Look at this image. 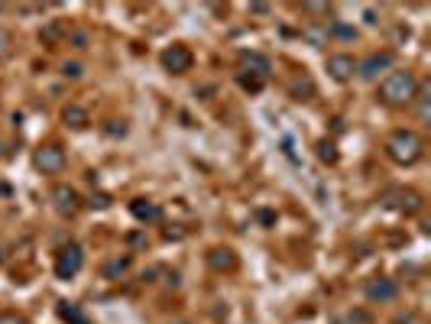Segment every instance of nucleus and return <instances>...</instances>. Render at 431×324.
Wrapping results in <instances>:
<instances>
[{"label": "nucleus", "mask_w": 431, "mask_h": 324, "mask_svg": "<svg viewBox=\"0 0 431 324\" xmlns=\"http://www.w3.org/2000/svg\"><path fill=\"white\" fill-rule=\"evenodd\" d=\"M418 98V78L412 72H389L379 84V101L389 107H409Z\"/></svg>", "instance_id": "obj_1"}, {"label": "nucleus", "mask_w": 431, "mask_h": 324, "mask_svg": "<svg viewBox=\"0 0 431 324\" xmlns=\"http://www.w3.org/2000/svg\"><path fill=\"white\" fill-rule=\"evenodd\" d=\"M425 153V143L415 130H395L393 137L386 139V156L393 159L395 166H415Z\"/></svg>", "instance_id": "obj_2"}, {"label": "nucleus", "mask_w": 431, "mask_h": 324, "mask_svg": "<svg viewBox=\"0 0 431 324\" xmlns=\"http://www.w3.org/2000/svg\"><path fill=\"white\" fill-rule=\"evenodd\" d=\"M383 204L393 208V211H402V214H415L422 208V194L412 192V188H389L383 194Z\"/></svg>", "instance_id": "obj_3"}, {"label": "nucleus", "mask_w": 431, "mask_h": 324, "mask_svg": "<svg viewBox=\"0 0 431 324\" xmlns=\"http://www.w3.org/2000/svg\"><path fill=\"white\" fill-rule=\"evenodd\" d=\"M81 263H85V253H81V247L68 243V247H62V253H58V259H56V276L58 279H72L78 269H81Z\"/></svg>", "instance_id": "obj_4"}, {"label": "nucleus", "mask_w": 431, "mask_h": 324, "mask_svg": "<svg viewBox=\"0 0 431 324\" xmlns=\"http://www.w3.org/2000/svg\"><path fill=\"white\" fill-rule=\"evenodd\" d=\"M36 169L39 172H46V176H58L62 169H65V153L58 146H39L36 149Z\"/></svg>", "instance_id": "obj_5"}, {"label": "nucleus", "mask_w": 431, "mask_h": 324, "mask_svg": "<svg viewBox=\"0 0 431 324\" xmlns=\"http://www.w3.org/2000/svg\"><path fill=\"white\" fill-rule=\"evenodd\" d=\"M191 62H195V56H191L188 46H169L162 52V68L172 75H185L191 68Z\"/></svg>", "instance_id": "obj_6"}, {"label": "nucleus", "mask_w": 431, "mask_h": 324, "mask_svg": "<svg viewBox=\"0 0 431 324\" xmlns=\"http://www.w3.org/2000/svg\"><path fill=\"white\" fill-rule=\"evenodd\" d=\"M52 201H56V211L58 214H68V217L81 208L78 192H75V188H68V185H56V188H52Z\"/></svg>", "instance_id": "obj_7"}, {"label": "nucleus", "mask_w": 431, "mask_h": 324, "mask_svg": "<svg viewBox=\"0 0 431 324\" xmlns=\"http://www.w3.org/2000/svg\"><path fill=\"white\" fill-rule=\"evenodd\" d=\"M328 72H331V78H338V82L354 78V72H356L354 56H331L328 59Z\"/></svg>", "instance_id": "obj_8"}, {"label": "nucleus", "mask_w": 431, "mask_h": 324, "mask_svg": "<svg viewBox=\"0 0 431 324\" xmlns=\"http://www.w3.org/2000/svg\"><path fill=\"white\" fill-rule=\"evenodd\" d=\"M393 65V56L389 52H376V56H370L363 65H356V72L363 75V78H376V75L383 72V68H389Z\"/></svg>", "instance_id": "obj_9"}, {"label": "nucleus", "mask_w": 431, "mask_h": 324, "mask_svg": "<svg viewBox=\"0 0 431 324\" xmlns=\"http://www.w3.org/2000/svg\"><path fill=\"white\" fill-rule=\"evenodd\" d=\"M244 72H253L256 75V82H266L269 78V59H262L256 56V52H250V56H244Z\"/></svg>", "instance_id": "obj_10"}, {"label": "nucleus", "mask_w": 431, "mask_h": 324, "mask_svg": "<svg viewBox=\"0 0 431 324\" xmlns=\"http://www.w3.org/2000/svg\"><path fill=\"white\" fill-rule=\"evenodd\" d=\"M366 298H370V302H389V298H395V286L393 282H370V286H366Z\"/></svg>", "instance_id": "obj_11"}, {"label": "nucleus", "mask_w": 431, "mask_h": 324, "mask_svg": "<svg viewBox=\"0 0 431 324\" xmlns=\"http://www.w3.org/2000/svg\"><path fill=\"white\" fill-rule=\"evenodd\" d=\"M62 121H65L68 127L81 130V127H88V111L85 107H78V104H68L65 111H62Z\"/></svg>", "instance_id": "obj_12"}, {"label": "nucleus", "mask_w": 431, "mask_h": 324, "mask_svg": "<svg viewBox=\"0 0 431 324\" xmlns=\"http://www.w3.org/2000/svg\"><path fill=\"white\" fill-rule=\"evenodd\" d=\"M207 263L221 272V269H234L237 266V256L230 250H211V256H207Z\"/></svg>", "instance_id": "obj_13"}, {"label": "nucleus", "mask_w": 431, "mask_h": 324, "mask_svg": "<svg viewBox=\"0 0 431 324\" xmlns=\"http://www.w3.org/2000/svg\"><path fill=\"white\" fill-rule=\"evenodd\" d=\"M133 214H136V217H140V221H156V217H159V208H156V204H143V201H136L133 204Z\"/></svg>", "instance_id": "obj_14"}, {"label": "nucleus", "mask_w": 431, "mask_h": 324, "mask_svg": "<svg viewBox=\"0 0 431 324\" xmlns=\"http://www.w3.org/2000/svg\"><path fill=\"white\" fill-rule=\"evenodd\" d=\"M58 315L65 318L68 324H88V318L81 315V308H78V305H62V308H58Z\"/></svg>", "instance_id": "obj_15"}, {"label": "nucleus", "mask_w": 431, "mask_h": 324, "mask_svg": "<svg viewBox=\"0 0 431 324\" xmlns=\"http://www.w3.org/2000/svg\"><path fill=\"white\" fill-rule=\"evenodd\" d=\"M10 52H13V36H10L7 29H0V62H7Z\"/></svg>", "instance_id": "obj_16"}, {"label": "nucleus", "mask_w": 431, "mask_h": 324, "mask_svg": "<svg viewBox=\"0 0 431 324\" xmlns=\"http://www.w3.org/2000/svg\"><path fill=\"white\" fill-rule=\"evenodd\" d=\"M318 156L328 159V162H334V146H331V143H321V146H318Z\"/></svg>", "instance_id": "obj_17"}, {"label": "nucleus", "mask_w": 431, "mask_h": 324, "mask_svg": "<svg viewBox=\"0 0 431 324\" xmlns=\"http://www.w3.org/2000/svg\"><path fill=\"white\" fill-rule=\"evenodd\" d=\"M0 324H26V321L19 315H13V311H3V315H0Z\"/></svg>", "instance_id": "obj_18"}, {"label": "nucleus", "mask_w": 431, "mask_h": 324, "mask_svg": "<svg viewBox=\"0 0 431 324\" xmlns=\"http://www.w3.org/2000/svg\"><path fill=\"white\" fill-rule=\"evenodd\" d=\"M123 269H127V259H120V263H111V266H107V272H123Z\"/></svg>", "instance_id": "obj_19"}, {"label": "nucleus", "mask_w": 431, "mask_h": 324, "mask_svg": "<svg viewBox=\"0 0 431 324\" xmlns=\"http://www.w3.org/2000/svg\"><path fill=\"white\" fill-rule=\"evenodd\" d=\"M65 75H72V78H78V75H81V68H78V65H65Z\"/></svg>", "instance_id": "obj_20"}, {"label": "nucleus", "mask_w": 431, "mask_h": 324, "mask_svg": "<svg viewBox=\"0 0 431 324\" xmlns=\"http://www.w3.org/2000/svg\"><path fill=\"white\" fill-rule=\"evenodd\" d=\"M0 10H3V3H0Z\"/></svg>", "instance_id": "obj_21"}]
</instances>
